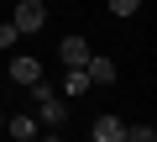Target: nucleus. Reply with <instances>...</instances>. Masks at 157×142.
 I'll return each instance as SVG.
<instances>
[{
  "mask_svg": "<svg viewBox=\"0 0 157 142\" xmlns=\"http://www.w3.org/2000/svg\"><path fill=\"white\" fill-rule=\"evenodd\" d=\"M32 100H37V121H42V126H58V121L68 116V111H63V100H58V95H52L42 79L32 84Z\"/></svg>",
  "mask_w": 157,
  "mask_h": 142,
  "instance_id": "obj_1",
  "label": "nucleus"
},
{
  "mask_svg": "<svg viewBox=\"0 0 157 142\" xmlns=\"http://www.w3.org/2000/svg\"><path fill=\"white\" fill-rule=\"evenodd\" d=\"M11 26H16V32H42V26H47V6H42V0H21L16 16H11Z\"/></svg>",
  "mask_w": 157,
  "mask_h": 142,
  "instance_id": "obj_2",
  "label": "nucleus"
},
{
  "mask_svg": "<svg viewBox=\"0 0 157 142\" xmlns=\"http://www.w3.org/2000/svg\"><path fill=\"white\" fill-rule=\"evenodd\" d=\"M6 74H11L16 84H26V90H32V84L42 79V63H37V58H26V53H16V58L6 63Z\"/></svg>",
  "mask_w": 157,
  "mask_h": 142,
  "instance_id": "obj_3",
  "label": "nucleus"
},
{
  "mask_svg": "<svg viewBox=\"0 0 157 142\" xmlns=\"http://www.w3.org/2000/svg\"><path fill=\"white\" fill-rule=\"evenodd\" d=\"M58 58H63V68H84L89 63V42L84 37H63L58 42Z\"/></svg>",
  "mask_w": 157,
  "mask_h": 142,
  "instance_id": "obj_4",
  "label": "nucleus"
},
{
  "mask_svg": "<svg viewBox=\"0 0 157 142\" xmlns=\"http://www.w3.org/2000/svg\"><path fill=\"white\" fill-rule=\"evenodd\" d=\"M84 74H89V84H115V63H110V58H94V53H89Z\"/></svg>",
  "mask_w": 157,
  "mask_h": 142,
  "instance_id": "obj_5",
  "label": "nucleus"
},
{
  "mask_svg": "<svg viewBox=\"0 0 157 142\" xmlns=\"http://www.w3.org/2000/svg\"><path fill=\"white\" fill-rule=\"evenodd\" d=\"M121 137H126V121L121 116H100L94 121V142H121Z\"/></svg>",
  "mask_w": 157,
  "mask_h": 142,
  "instance_id": "obj_6",
  "label": "nucleus"
},
{
  "mask_svg": "<svg viewBox=\"0 0 157 142\" xmlns=\"http://www.w3.org/2000/svg\"><path fill=\"white\" fill-rule=\"evenodd\" d=\"M37 126H42L37 116H11V121H6V132H11L16 142H26V137H37Z\"/></svg>",
  "mask_w": 157,
  "mask_h": 142,
  "instance_id": "obj_7",
  "label": "nucleus"
},
{
  "mask_svg": "<svg viewBox=\"0 0 157 142\" xmlns=\"http://www.w3.org/2000/svg\"><path fill=\"white\" fill-rule=\"evenodd\" d=\"M63 90L68 95H84L89 90V74H84V68H68V74H63Z\"/></svg>",
  "mask_w": 157,
  "mask_h": 142,
  "instance_id": "obj_8",
  "label": "nucleus"
},
{
  "mask_svg": "<svg viewBox=\"0 0 157 142\" xmlns=\"http://www.w3.org/2000/svg\"><path fill=\"white\" fill-rule=\"evenodd\" d=\"M121 142H157V132H152V126H126Z\"/></svg>",
  "mask_w": 157,
  "mask_h": 142,
  "instance_id": "obj_9",
  "label": "nucleus"
},
{
  "mask_svg": "<svg viewBox=\"0 0 157 142\" xmlns=\"http://www.w3.org/2000/svg\"><path fill=\"white\" fill-rule=\"evenodd\" d=\"M141 0H110V16H136Z\"/></svg>",
  "mask_w": 157,
  "mask_h": 142,
  "instance_id": "obj_10",
  "label": "nucleus"
},
{
  "mask_svg": "<svg viewBox=\"0 0 157 142\" xmlns=\"http://www.w3.org/2000/svg\"><path fill=\"white\" fill-rule=\"evenodd\" d=\"M16 37H21V32H16L11 21H0V53H6V47H16Z\"/></svg>",
  "mask_w": 157,
  "mask_h": 142,
  "instance_id": "obj_11",
  "label": "nucleus"
}]
</instances>
